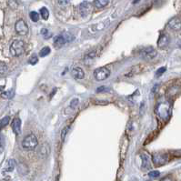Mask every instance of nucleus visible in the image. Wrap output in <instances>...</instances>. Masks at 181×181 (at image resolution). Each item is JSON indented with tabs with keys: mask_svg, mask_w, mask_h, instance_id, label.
<instances>
[{
	"mask_svg": "<svg viewBox=\"0 0 181 181\" xmlns=\"http://www.w3.org/2000/svg\"><path fill=\"white\" fill-rule=\"evenodd\" d=\"M156 115L163 121H166L171 116V107L170 105L166 101L158 102L155 107Z\"/></svg>",
	"mask_w": 181,
	"mask_h": 181,
	"instance_id": "f257e3e1",
	"label": "nucleus"
},
{
	"mask_svg": "<svg viewBox=\"0 0 181 181\" xmlns=\"http://www.w3.org/2000/svg\"><path fill=\"white\" fill-rule=\"evenodd\" d=\"M10 53L14 57H19L25 52V43L22 40H14L10 45Z\"/></svg>",
	"mask_w": 181,
	"mask_h": 181,
	"instance_id": "f03ea898",
	"label": "nucleus"
},
{
	"mask_svg": "<svg viewBox=\"0 0 181 181\" xmlns=\"http://www.w3.org/2000/svg\"><path fill=\"white\" fill-rule=\"evenodd\" d=\"M38 146V140L36 135L30 134L25 137V138L22 141V146L23 148L27 150H33Z\"/></svg>",
	"mask_w": 181,
	"mask_h": 181,
	"instance_id": "7ed1b4c3",
	"label": "nucleus"
},
{
	"mask_svg": "<svg viewBox=\"0 0 181 181\" xmlns=\"http://www.w3.org/2000/svg\"><path fill=\"white\" fill-rule=\"evenodd\" d=\"M73 39H74V37L72 34H70L68 32H65V33L58 36L54 39V46H55V48H59L63 47L64 45H66L67 43L71 42Z\"/></svg>",
	"mask_w": 181,
	"mask_h": 181,
	"instance_id": "20e7f679",
	"label": "nucleus"
},
{
	"mask_svg": "<svg viewBox=\"0 0 181 181\" xmlns=\"http://www.w3.org/2000/svg\"><path fill=\"white\" fill-rule=\"evenodd\" d=\"M157 55L156 50L153 47H146L145 48H142L139 51V56L141 58L145 60H151L154 59Z\"/></svg>",
	"mask_w": 181,
	"mask_h": 181,
	"instance_id": "39448f33",
	"label": "nucleus"
},
{
	"mask_svg": "<svg viewBox=\"0 0 181 181\" xmlns=\"http://www.w3.org/2000/svg\"><path fill=\"white\" fill-rule=\"evenodd\" d=\"M110 76V70L107 67H98L94 71V77L97 81H103Z\"/></svg>",
	"mask_w": 181,
	"mask_h": 181,
	"instance_id": "423d86ee",
	"label": "nucleus"
},
{
	"mask_svg": "<svg viewBox=\"0 0 181 181\" xmlns=\"http://www.w3.org/2000/svg\"><path fill=\"white\" fill-rule=\"evenodd\" d=\"M15 30L19 36L25 37V36H27L28 34L29 28H28V24L23 19H19L15 24Z\"/></svg>",
	"mask_w": 181,
	"mask_h": 181,
	"instance_id": "0eeeda50",
	"label": "nucleus"
},
{
	"mask_svg": "<svg viewBox=\"0 0 181 181\" xmlns=\"http://www.w3.org/2000/svg\"><path fill=\"white\" fill-rule=\"evenodd\" d=\"M168 155L166 153H155L152 155V161L156 166H163L168 161Z\"/></svg>",
	"mask_w": 181,
	"mask_h": 181,
	"instance_id": "6e6552de",
	"label": "nucleus"
},
{
	"mask_svg": "<svg viewBox=\"0 0 181 181\" xmlns=\"http://www.w3.org/2000/svg\"><path fill=\"white\" fill-rule=\"evenodd\" d=\"M166 28H169L170 30H173V31H179L181 30V19L177 17H175L173 18H171L167 25H166Z\"/></svg>",
	"mask_w": 181,
	"mask_h": 181,
	"instance_id": "1a4fd4ad",
	"label": "nucleus"
},
{
	"mask_svg": "<svg viewBox=\"0 0 181 181\" xmlns=\"http://www.w3.org/2000/svg\"><path fill=\"white\" fill-rule=\"evenodd\" d=\"M170 43V38L167 34H161L158 40H157V46L160 49H165L168 47Z\"/></svg>",
	"mask_w": 181,
	"mask_h": 181,
	"instance_id": "9d476101",
	"label": "nucleus"
},
{
	"mask_svg": "<svg viewBox=\"0 0 181 181\" xmlns=\"http://www.w3.org/2000/svg\"><path fill=\"white\" fill-rule=\"evenodd\" d=\"M50 154V146H48V143H44L42 145H40L38 148V155L44 158V157H47L48 156V155Z\"/></svg>",
	"mask_w": 181,
	"mask_h": 181,
	"instance_id": "9b49d317",
	"label": "nucleus"
},
{
	"mask_svg": "<svg viewBox=\"0 0 181 181\" xmlns=\"http://www.w3.org/2000/svg\"><path fill=\"white\" fill-rule=\"evenodd\" d=\"M128 144H129V139L127 137H124L123 140H122V144L120 146V157L123 160L126 156V154H127V151L128 148Z\"/></svg>",
	"mask_w": 181,
	"mask_h": 181,
	"instance_id": "f8f14e48",
	"label": "nucleus"
},
{
	"mask_svg": "<svg viewBox=\"0 0 181 181\" xmlns=\"http://www.w3.org/2000/svg\"><path fill=\"white\" fill-rule=\"evenodd\" d=\"M71 74H72V77H73L75 79H77V80H80V79L84 78V77H85V72H84V70H83L81 67H74V68L72 69Z\"/></svg>",
	"mask_w": 181,
	"mask_h": 181,
	"instance_id": "ddd939ff",
	"label": "nucleus"
},
{
	"mask_svg": "<svg viewBox=\"0 0 181 181\" xmlns=\"http://www.w3.org/2000/svg\"><path fill=\"white\" fill-rule=\"evenodd\" d=\"M12 129L15 135L18 136L21 133V120L18 117H16L13 119L12 122Z\"/></svg>",
	"mask_w": 181,
	"mask_h": 181,
	"instance_id": "4468645a",
	"label": "nucleus"
},
{
	"mask_svg": "<svg viewBox=\"0 0 181 181\" xmlns=\"http://www.w3.org/2000/svg\"><path fill=\"white\" fill-rule=\"evenodd\" d=\"M140 157L142 160V167L146 170V169H150L151 168V164H150V159L148 157V156L145 153L140 154Z\"/></svg>",
	"mask_w": 181,
	"mask_h": 181,
	"instance_id": "2eb2a0df",
	"label": "nucleus"
},
{
	"mask_svg": "<svg viewBox=\"0 0 181 181\" xmlns=\"http://www.w3.org/2000/svg\"><path fill=\"white\" fill-rule=\"evenodd\" d=\"M79 12L81 14V16L85 17L87 15H88V13L90 12V5L89 2H83L81 3V5L79 6Z\"/></svg>",
	"mask_w": 181,
	"mask_h": 181,
	"instance_id": "dca6fc26",
	"label": "nucleus"
},
{
	"mask_svg": "<svg viewBox=\"0 0 181 181\" xmlns=\"http://www.w3.org/2000/svg\"><path fill=\"white\" fill-rule=\"evenodd\" d=\"M15 165H16V162H15L14 159H8L6 162L5 166L3 167V172H10V171L14 170Z\"/></svg>",
	"mask_w": 181,
	"mask_h": 181,
	"instance_id": "f3484780",
	"label": "nucleus"
},
{
	"mask_svg": "<svg viewBox=\"0 0 181 181\" xmlns=\"http://www.w3.org/2000/svg\"><path fill=\"white\" fill-rule=\"evenodd\" d=\"M109 4L108 0H96L94 1V5L97 8H104Z\"/></svg>",
	"mask_w": 181,
	"mask_h": 181,
	"instance_id": "a211bd4d",
	"label": "nucleus"
},
{
	"mask_svg": "<svg viewBox=\"0 0 181 181\" xmlns=\"http://www.w3.org/2000/svg\"><path fill=\"white\" fill-rule=\"evenodd\" d=\"M40 14H41V17L44 20H48V18H49V11L48 10L47 8H42L40 9Z\"/></svg>",
	"mask_w": 181,
	"mask_h": 181,
	"instance_id": "6ab92c4d",
	"label": "nucleus"
},
{
	"mask_svg": "<svg viewBox=\"0 0 181 181\" xmlns=\"http://www.w3.org/2000/svg\"><path fill=\"white\" fill-rule=\"evenodd\" d=\"M96 58V51H92V52H90V53H88L86 57H85V58H84V60H85V62L86 63H89L88 61L90 60L91 62L94 60V58Z\"/></svg>",
	"mask_w": 181,
	"mask_h": 181,
	"instance_id": "aec40b11",
	"label": "nucleus"
},
{
	"mask_svg": "<svg viewBox=\"0 0 181 181\" xmlns=\"http://www.w3.org/2000/svg\"><path fill=\"white\" fill-rule=\"evenodd\" d=\"M13 96H14V91L13 90H8L6 92H1V97L3 98H6V99L12 98Z\"/></svg>",
	"mask_w": 181,
	"mask_h": 181,
	"instance_id": "412c9836",
	"label": "nucleus"
},
{
	"mask_svg": "<svg viewBox=\"0 0 181 181\" xmlns=\"http://www.w3.org/2000/svg\"><path fill=\"white\" fill-rule=\"evenodd\" d=\"M50 48H48V47H45V48H43L41 50H40V52H39V56L41 57V58H45V57H47L49 53H50Z\"/></svg>",
	"mask_w": 181,
	"mask_h": 181,
	"instance_id": "4be33fe9",
	"label": "nucleus"
},
{
	"mask_svg": "<svg viewBox=\"0 0 181 181\" xmlns=\"http://www.w3.org/2000/svg\"><path fill=\"white\" fill-rule=\"evenodd\" d=\"M29 18L33 22H38L39 20V14L36 11H32L29 14Z\"/></svg>",
	"mask_w": 181,
	"mask_h": 181,
	"instance_id": "5701e85b",
	"label": "nucleus"
},
{
	"mask_svg": "<svg viewBox=\"0 0 181 181\" xmlns=\"http://www.w3.org/2000/svg\"><path fill=\"white\" fill-rule=\"evenodd\" d=\"M38 62V56L36 54H33L28 59V63L30 65H36Z\"/></svg>",
	"mask_w": 181,
	"mask_h": 181,
	"instance_id": "b1692460",
	"label": "nucleus"
},
{
	"mask_svg": "<svg viewBox=\"0 0 181 181\" xmlns=\"http://www.w3.org/2000/svg\"><path fill=\"white\" fill-rule=\"evenodd\" d=\"M9 120H10V117L8 116V117H5L1 119V124H0V126H1V128H3L4 127H6L8 123H9Z\"/></svg>",
	"mask_w": 181,
	"mask_h": 181,
	"instance_id": "393cba45",
	"label": "nucleus"
},
{
	"mask_svg": "<svg viewBox=\"0 0 181 181\" xmlns=\"http://www.w3.org/2000/svg\"><path fill=\"white\" fill-rule=\"evenodd\" d=\"M0 72H1V76H4L8 72V67L4 62H1V66H0Z\"/></svg>",
	"mask_w": 181,
	"mask_h": 181,
	"instance_id": "a878e982",
	"label": "nucleus"
},
{
	"mask_svg": "<svg viewBox=\"0 0 181 181\" xmlns=\"http://www.w3.org/2000/svg\"><path fill=\"white\" fill-rule=\"evenodd\" d=\"M148 176L152 178H156V177H158L160 176V172L157 171V170H152L148 173Z\"/></svg>",
	"mask_w": 181,
	"mask_h": 181,
	"instance_id": "bb28decb",
	"label": "nucleus"
},
{
	"mask_svg": "<svg viewBox=\"0 0 181 181\" xmlns=\"http://www.w3.org/2000/svg\"><path fill=\"white\" fill-rule=\"evenodd\" d=\"M166 67H162L158 68V69L156 70V77H158L162 76V75L166 72Z\"/></svg>",
	"mask_w": 181,
	"mask_h": 181,
	"instance_id": "cd10ccee",
	"label": "nucleus"
},
{
	"mask_svg": "<svg viewBox=\"0 0 181 181\" xmlns=\"http://www.w3.org/2000/svg\"><path fill=\"white\" fill-rule=\"evenodd\" d=\"M68 129H69V126H66V127L63 128V130H62V132H61V139H62V141H64V139H65V137H66V135H67Z\"/></svg>",
	"mask_w": 181,
	"mask_h": 181,
	"instance_id": "c85d7f7f",
	"label": "nucleus"
},
{
	"mask_svg": "<svg viewBox=\"0 0 181 181\" xmlns=\"http://www.w3.org/2000/svg\"><path fill=\"white\" fill-rule=\"evenodd\" d=\"M77 104H78V99L77 98H75V99H73L72 101H71V103H70V107H72L73 109L77 106ZM69 107V108H70Z\"/></svg>",
	"mask_w": 181,
	"mask_h": 181,
	"instance_id": "c756f323",
	"label": "nucleus"
},
{
	"mask_svg": "<svg viewBox=\"0 0 181 181\" xmlns=\"http://www.w3.org/2000/svg\"><path fill=\"white\" fill-rule=\"evenodd\" d=\"M160 181H175L174 180V178L172 177V176H165V177H163Z\"/></svg>",
	"mask_w": 181,
	"mask_h": 181,
	"instance_id": "7c9ffc66",
	"label": "nucleus"
},
{
	"mask_svg": "<svg viewBox=\"0 0 181 181\" xmlns=\"http://www.w3.org/2000/svg\"><path fill=\"white\" fill-rule=\"evenodd\" d=\"M41 34H42L43 36H45L46 38H48V30L47 28H43V29L41 30Z\"/></svg>",
	"mask_w": 181,
	"mask_h": 181,
	"instance_id": "2f4dec72",
	"label": "nucleus"
},
{
	"mask_svg": "<svg viewBox=\"0 0 181 181\" xmlns=\"http://www.w3.org/2000/svg\"><path fill=\"white\" fill-rule=\"evenodd\" d=\"M106 90H108L105 86H102V87H99L97 89V92H103V91H106Z\"/></svg>",
	"mask_w": 181,
	"mask_h": 181,
	"instance_id": "473e14b6",
	"label": "nucleus"
},
{
	"mask_svg": "<svg viewBox=\"0 0 181 181\" xmlns=\"http://www.w3.org/2000/svg\"><path fill=\"white\" fill-rule=\"evenodd\" d=\"M146 181H149V180H146Z\"/></svg>",
	"mask_w": 181,
	"mask_h": 181,
	"instance_id": "72a5a7b5",
	"label": "nucleus"
}]
</instances>
